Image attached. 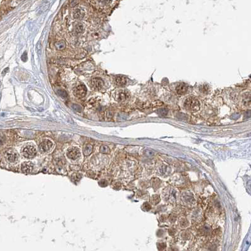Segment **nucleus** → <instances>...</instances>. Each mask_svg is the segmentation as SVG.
<instances>
[{"instance_id":"1","label":"nucleus","mask_w":251,"mask_h":251,"mask_svg":"<svg viewBox=\"0 0 251 251\" xmlns=\"http://www.w3.org/2000/svg\"><path fill=\"white\" fill-rule=\"evenodd\" d=\"M184 107L191 112H197L200 109V104L197 98L190 97L184 101Z\"/></svg>"},{"instance_id":"2","label":"nucleus","mask_w":251,"mask_h":251,"mask_svg":"<svg viewBox=\"0 0 251 251\" xmlns=\"http://www.w3.org/2000/svg\"><path fill=\"white\" fill-rule=\"evenodd\" d=\"M4 157L6 161L10 162V163H13L18 160V154L14 149H9L5 151Z\"/></svg>"},{"instance_id":"3","label":"nucleus","mask_w":251,"mask_h":251,"mask_svg":"<svg viewBox=\"0 0 251 251\" xmlns=\"http://www.w3.org/2000/svg\"><path fill=\"white\" fill-rule=\"evenodd\" d=\"M37 154L36 148L33 145H27L25 146L23 149L22 150V155L28 159H31L34 157Z\"/></svg>"},{"instance_id":"4","label":"nucleus","mask_w":251,"mask_h":251,"mask_svg":"<svg viewBox=\"0 0 251 251\" xmlns=\"http://www.w3.org/2000/svg\"><path fill=\"white\" fill-rule=\"evenodd\" d=\"M67 156L70 159L76 160L81 156V152L79 148L76 147H73L68 149L67 152Z\"/></svg>"},{"instance_id":"5","label":"nucleus","mask_w":251,"mask_h":251,"mask_svg":"<svg viewBox=\"0 0 251 251\" xmlns=\"http://www.w3.org/2000/svg\"><path fill=\"white\" fill-rule=\"evenodd\" d=\"M87 93V88L86 87L81 84L78 86H77L74 90V94L76 96L77 98H82L85 97Z\"/></svg>"},{"instance_id":"6","label":"nucleus","mask_w":251,"mask_h":251,"mask_svg":"<svg viewBox=\"0 0 251 251\" xmlns=\"http://www.w3.org/2000/svg\"><path fill=\"white\" fill-rule=\"evenodd\" d=\"M53 147V143L50 140H45L39 145V150L42 152H46L49 151Z\"/></svg>"},{"instance_id":"7","label":"nucleus","mask_w":251,"mask_h":251,"mask_svg":"<svg viewBox=\"0 0 251 251\" xmlns=\"http://www.w3.org/2000/svg\"><path fill=\"white\" fill-rule=\"evenodd\" d=\"M129 93L126 90H120L115 93V99L118 101H125L129 98Z\"/></svg>"},{"instance_id":"8","label":"nucleus","mask_w":251,"mask_h":251,"mask_svg":"<svg viewBox=\"0 0 251 251\" xmlns=\"http://www.w3.org/2000/svg\"><path fill=\"white\" fill-rule=\"evenodd\" d=\"M91 86L96 90H100L104 86V81L101 78L96 77V78L92 79L91 80Z\"/></svg>"},{"instance_id":"9","label":"nucleus","mask_w":251,"mask_h":251,"mask_svg":"<svg viewBox=\"0 0 251 251\" xmlns=\"http://www.w3.org/2000/svg\"><path fill=\"white\" fill-rule=\"evenodd\" d=\"M33 168H34V164L31 162H25L21 164V171L25 173L30 172Z\"/></svg>"},{"instance_id":"10","label":"nucleus","mask_w":251,"mask_h":251,"mask_svg":"<svg viewBox=\"0 0 251 251\" xmlns=\"http://www.w3.org/2000/svg\"><path fill=\"white\" fill-rule=\"evenodd\" d=\"M188 87L186 84H185L184 83H182V84H180L179 85L177 86L176 91V93L178 94L183 95V94H185V93L188 91Z\"/></svg>"},{"instance_id":"11","label":"nucleus","mask_w":251,"mask_h":251,"mask_svg":"<svg viewBox=\"0 0 251 251\" xmlns=\"http://www.w3.org/2000/svg\"><path fill=\"white\" fill-rule=\"evenodd\" d=\"M115 83L119 86H123L127 84V78L123 76H117L115 78Z\"/></svg>"},{"instance_id":"12","label":"nucleus","mask_w":251,"mask_h":251,"mask_svg":"<svg viewBox=\"0 0 251 251\" xmlns=\"http://www.w3.org/2000/svg\"><path fill=\"white\" fill-rule=\"evenodd\" d=\"M84 14H85L84 11L81 8H78L76 9L74 11V17L76 19L81 20L83 19V17H84Z\"/></svg>"},{"instance_id":"13","label":"nucleus","mask_w":251,"mask_h":251,"mask_svg":"<svg viewBox=\"0 0 251 251\" xmlns=\"http://www.w3.org/2000/svg\"><path fill=\"white\" fill-rule=\"evenodd\" d=\"M93 152V146L90 143H87L83 148V154L85 156H88Z\"/></svg>"},{"instance_id":"14","label":"nucleus","mask_w":251,"mask_h":251,"mask_svg":"<svg viewBox=\"0 0 251 251\" xmlns=\"http://www.w3.org/2000/svg\"><path fill=\"white\" fill-rule=\"evenodd\" d=\"M66 44L64 40H61V41H59L55 43V48H56L57 50H59L64 49L66 48Z\"/></svg>"},{"instance_id":"15","label":"nucleus","mask_w":251,"mask_h":251,"mask_svg":"<svg viewBox=\"0 0 251 251\" xmlns=\"http://www.w3.org/2000/svg\"><path fill=\"white\" fill-rule=\"evenodd\" d=\"M75 30H76V32L77 33V34L82 33L83 32V30H84L83 25L81 23H78L77 24H76L75 26Z\"/></svg>"},{"instance_id":"16","label":"nucleus","mask_w":251,"mask_h":251,"mask_svg":"<svg viewBox=\"0 0 251 251\" xmlns=\"http://www.w3.org/2000/svg\"><path fill=\"white\" fill-rule=\"evenodd\" d=\"M99 150H100V152L103 153V154H108L110 152V149L106 145L101 146Z\"/></svg>"},{"instance_id":"17","label":"nucleus","mask_w":251,"mask_h":251,"mask_svg":"<svg viewBox=\"0 0 251 251\" xmlns=\"http://www.w3.org/2000/svg\"><path fill=\"white\" fill-rule=\"evenodd\" d=\"M58 94H59V95L61 96V97L62 98H66V97H68V93H67V92H66V91H64V90H59V91H58Z\"/></svg>"},{"instance_id":"18","label":"nucleus","mask_w":251,"mask_h":251,"mask_svg":"<svg viewBox=\"0 0 251 251\" xmlns=\"http://www.w3.org/2000/svg\"><path fill=\"white\" fill-rule=\"evenodd\" d=\"M72 107L74 110L76 111V112H81V111L82 110L81 107L80 106H79L78 105H73L72 106Z\"/></svg>"},{"instance_id":"19","label":"nucleus","mask_w":251,"mask_h":251,"mask_svg":"<svg viewBox=\"0 0 251 251\" xmlns=\"http://www.w3.org/2000/svg\"><path fill=\"white\" fill-rule=\"evenodd\" d=\"M99 1L103 3V4L106 5V4H109V3L112 1V0H99Z\"/></svg>"}]
</instances>
